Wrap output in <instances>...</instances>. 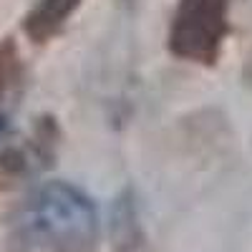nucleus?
<instances>
[{"instance_id": "nucleus-1", "label": "nucleus", "mask_w": 252, "mask_h": 252, "mask_svg": "<svg viewBox=\"0 0 252 252\" xmlns=\"http://www.w3.org/2000/svg\"><path fill=\"white\" fill-rule=\"evenodd\" d=\"M23 242L38 252H94L98 212L94 202L68 182H46L20 215Z\"/></svg>"}, {"instance_id": "nucleus-2", "label": "nucleus", "mask_w": 252, "mask_h": 252, "mask_svg": "<svg viewBox=\"0 0 252 252\" xmlns=\"http://www.w3.org/2000/svg\"><path fill=\"white\" fill-rule=\"evenodd\" d=\"M229 35V0H177L166 46L179 61L215 66Z\"/></svg>"}, {"instance_id": "nucleus-3", "label": "nucleus", "mask_w": 252, "mask_h": 252, "mask_svg": "<svg viewBox=\"0 0 252 252\" xmlns=\"http://www.w3.org/2000/svg\"><path fill=\"white\" fill-rule=\"evenodd\" d=\"M81 0H38L23 20V31L33 43L53 40L78 10Z\"/></svg>"}, {"instance_id": "nucleus-4", "label": "nucleus", "mask_w": 252, "mask_h": 252, "mask_svg": "<svg viewBox=\"0 0 252 252\" xmlns=\"http://www.w3.org/2000/svg\"><path fill=\"white\" fill-rule=\"evenodd\" d=\"M18 73V48L10 38L0 40V96Z\"/></svg>"}, {"instance_id": "nucleus-5", "label": "nucleus", "mask_w": 252, "mask_h": 252, "mask_svg": "<svg viewBox=\"0 0 252 252\" xmlns=\"http://www.w3.org/2000/svg\"><path fill=\"white\" fill-rule=\"evenodd\" d=\"M8 131H10V124H8V119H5L3 114H0V141L8 136Z\"/></svg>"}, {"instance_id": "nucleus-6", "label": "nucleus", "mask_w": 252, "mask_h": 252, "mask_svg": "<svg viewBox=\"0 0 252 252\" xmlns=\"http://www.w3.org/2000/svg\"><path fill=\"white\" fill-rule=\"evenodd\" d=\"M245 76H247L250 83H252V56H250V61H247V71H245Z\"/></svg>"}]
</instances>
